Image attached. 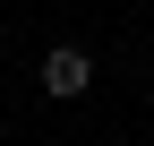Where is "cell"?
Instances as JSON below:
<instances>
[{
    "mask_svg": "<svg viewBox=\"0 0 154 146\" xmlns=\"http://www.w3.org/2000/svg\"><path fill=\"white\" fill-rule=\"evenodd\" d=\"M86 86H94V60H86L77 43H51V52H43V95H51V103H77Z\"/></svg>",
    "mask_w": 154,
    "mask_h": 146,
    "instance_id": "obj_1",
    "label": "cell"
}]
</instances>
